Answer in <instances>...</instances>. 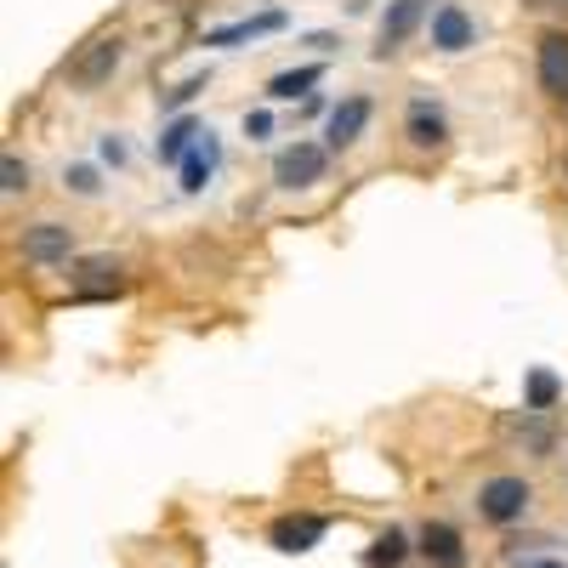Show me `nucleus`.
Wrapping results in <instances>:
<instances>
[{"mask_svg": "<svg viewBox=\"0 0 568 568\" xmlns=\"http://www.w3.org/2000/svg\"><path fill=\"white\" fill-rule=\"evenodd\" d=\"M205 85H211V69H200V74L176 80L171 91H160V109H165V114H182V109H187V103H194L200 91H205Z\"/></svg>", "mask_w": 568, "mask_h": 568, "instance_id": "6ab92c4d", "label": "nucleus"}, {"mask_svg": "<svg viewBox=\"0 0 568 568\" xmlns=\"http://www.w3.org/2000/svg\"><path fill=\"white\" fill-rule=\"evenodd\" d=\"M426 29H433V45H438V52H466V45L478 40V23H471V12L455 7V0H444Z\"/></svg>", "mask_w": 568, "mask_h": 568, "instance_id": "9d476101", "label": "nucleus"}, {"mask_svg": "<svg viewBox=\"0 0 568 568\" xmlns=\"http://www.w3.org/2000/svg\"><path fill=\"white\" fill-rule=\"evenodd\" d=\"M278 29H284V12H262V18H245V23L211 29L205 45H245V40H262V34H278Z\"/></svg>", "mask_w": 568, "mask_h": 568, "instance_id": "2eb2a0df", "label": "nucleus"}, {"mask_svg": "<svg viewBox=\"0 0 568 568\" xmlns=\"http://www.w3.org/2000/svg\"><path fill=\"white\" fill-rule=\"evenodd\" d=\"M562 182H568V154H562Z\"/></svg>", "mask_w": 568, "mask_h": 568, "instance_id": "a878e982", "label": "nucleus"}, {"mask_svg": "<svg viewBox=\"0 0 568 568\" xmlns=\"http://www.w3.org/2000/svg\"><path fill=\"white\" fill-rule=\"evenodd\" d=\"M18 251H23V262H34V267H69V256H74V227H69V222H29L23 240H18Z\"/></svg>", "mask_w": 568, "mask_h": 568, "instance_id": "423d86ee", "label": "nucleus"}, {"mask_svg": "<svg viewBox=\"0 0 568 568\" xmlns=\"http://www.w3.org/2000/svg\"><path fill=\"white\" fill-rule=\"evenodd\" d=\"M324 80V69L318 63H302V69H284V74H273L267 80V98L273 103H296V98H307V91Z\"/></svg>", "mask_w": 568, "mask_h": 568, "instance_id": "dca6fc26", "label": "nucleus"}, {"mask_svg": "<svg viewBox=\"0 0 568 568\" xmlns=\"http://www.w3.org/2000/svg\"><path fill=\"white\" fill-rule=\"evenodd\" d=\"M535 80H540V91L551 103L568 109V29L562 23L540 29V40H535Z\"/></svg>", "mask_w": 568, "mask_h": 568, "instance_id": "20e7f679", "label": "nucleus"}, {"mask_svg": "<svg viewBox=\"0 0 568 568\" xmlns=\"http://www.w3.org/2000/svg\"><path fill=\"white\" fill-rule=\"evenodd\" d=\"M245 136H251V142H262V136H273V114H267V109H256V114H245Z\"/></svg>", "mask_w": 568, "mask_h": 568, "instance_id": "5701e85b", "label": "nucleus"}, {"mask_svg": "<svg viewBox=\"0 0 568 568\" xmlns=\"http://www.w3.org/2000/svg\"><path fill=\"white\" fill-rule=\"evenodd\" d=\"M125 291V267L114 256H85L74 262V302H109Z\"/></svg>", "mask_w": 568, "mask_h": 568, "instance_id": "0eeeda50", "label": "nucleus"}, {"mask_svg": "<svg viewBox=\"0 0 568 568\" xmlns=\"http://www.w3.org/2000/svg\"><path fill=\"white\" fill-rule=\"evenodd\" d=\"M404 557H409V535H404V529H387V535L369 540L364 568H404Z\"/></svg>", "mask_w": 568, "mask_h": 568, "instance_id": "a211bd4d", "label": "nucleus"}, {"mask_svg": "<svg viewBox=\"0 0 568 568\" xmlns=\"http://www.w3.org/2000/svg\"><path fill=\"white\" fill-rule=\"evenodd\" d=\"M369 114H375V103L364 98V91H358V98H342L336 109H329V125H324V149H329V154H347L353 142L364 136Z\"/></svg>", "mask_w": 568, "mask_h": 568, "instance_id": "6e6552de", "label": "nucleus"}, {"mask_svg": "<svg viewBox=\"0 0 568 568\" xmlns=\"http://www.w3.org/2000/svg\"><path fill=\"white\" fill-rule=\"evenodd\" d=\"M404 142L415 154H444L449 149V114L438 98H409L404 109Z\"/></svg>", "mask_w": 568, "mask_h": 568, "instance_id": "f03ea898", "label": "nucleus"}, {"mask_svg": "<svg viewBox=\"0 0 568 568\" xmlns=\"http://www.w3.org/2000/svg\"><path fill=\"white\" fill-rule=\"evenodd\" d=\"M200 131H205L200 120L176 114V120H171V125L160 131V160H165V165H182V160H187V149H194V142H200Z\"/></svg>", "mask_w": 568, "mask_h": 568, "instance_id": "f3484780", "label": "nucleus"}, {"mask_svg": "<svg viewBox=\"0 0 568 568\" xmlns=\"http://www.w3.org/2000/svg\"><path fill=\"white\" fill-rule=\"evenodd\" d=\"M103 160H109V165H125V142H120V136H103Z\"/></svg>", "mask_w": 568, "mask_h": 568, "instance_id": "b1692460", "label": "nucleus"}, {"mask_svg": "<svg viewBox=\"0 0 568 568\" xmlns=\"http://www.w3.org/2000/svg\"><path fill=\"white\" fill-rule=\"evenodd\" d=\"M0 194H7V200L29 194V160H18V154L0 160Z\"/></svg>", "mask_w": 568, "mask_h": 568, "instance_id": "412c9836", "label": "nucleus"}, {"mask_svg": "<svg viewBox=\"0 0 568 568\" xmlns=\"http://www.w3.org/2000/svg\"><path fill=\"white\" fill-rule=\"evenodd\" d=\"M551 404H557V375H551V369H529L524 409H551Z\"/></svg>", "mask_w": 568, "mask_h": 568, "instance_id": "aec40b11", "label": "nucleus"}, {"mask_svg": "<svg viewBox=\"0 0 568 568\" xmlns=\"http://www.w3.org/2000/svg\"><path fill=\"white\" fill-rule=\"evenodd\" d=\"M506 433L524 444L529 455H551V449H557V420H551V409H524V415H511Z\"/></svg>", "mask_w": 568, "mask_h": 568, "instance_id": "ddd939ff", "label": "nucleus"}, {"mask_svg": "<svg viewBox=\"0 0 568 568\" xmlns=\"http://www.w3.org/2000/svg\"><path fill=\"white\" fill-rule=\"evenodd\" d=\"M557 7H562V12H568V0H557Z\"/></svg>", "mask_w": 568, "mask_h": 568, "instance_id": "bb28decb", "label": "nucleus"}, {"mask_svg": "<svg viewBox=\"0 0 568 568\" xmlns=\"http://www.w3.org/2000/svg\"><path fill=\"white\" fill-rule=\"evenodd\" d=\"M63 182L74 187L80 200H91V194H98V171H91V165H69V171H63Z\"/></svg>", "mask_w": 568, "mask_h": 568, "instance_id": "4be33fe9", "label": "nucleus"}, {"mask_svg": "<svg viewBox=\"0 0 568 568\" xmlns=\"http://www.w3.org/2000/svg\"><path fill=\"white\" fill-rule=\"evenodd\" d=\"M524 568H562V562H540V557H535V562H524Z\"/></svg>", "mask_w": 568, "mask_h": 568, "instance_id": "393cba45", "label": "nucleus"}, {"mask_svg": "<svg viewBox=\"0 0 568 568\" xmlns=\"http://www.w3.org/2000/svg\"><path fill=\"white\" fill-rule=\"evenodd\" d=\"M420 23H426V0H393V7L382 12V58L398 52Z\"/></svg>", "mask_w": 568, "mask_h": 568, "instance_id": "4468645a", "label": "nucleus"}, {"mask_svg": "<svg viewBox=\"0 0 568 568\" xmlns=\"http://www.w3.org/2000/svg\"><path fill=\"white\" fill-rule=\"evenodd\" d=\"M120 63H125V34L120 29H103V34H91V40H80L74 52H69V63H63V80L74 85V91H103L114 74H120Z\"/></svg>", "mask_w": 568, "mask_h": 568, "instance_id": "f257e3e1", "label": "nucleus"}, {"mask_svg": "<svg viewBox=\"0 0 568 568\" xmlns=\"http://www.w3.org/2000/svg\"><path fill=\"white\" fill-rule=\"evenodd\" d=\"M529 500H535V489L524 484V478H511V471H500V478H484L478 484V511L489 517V524H517V517L529 511Z\"/></svg>", "mask_w": 568, "mask_h": 568, "instance_id": "39448f33", "label": "nucleus"}, {"mask_svg": "<svg viewBox=\"0 0 568 568\" xmlns=\"http://www.w3.org/2000/svg\"><path fill=\"white\" fill-rule=\"evenodd\" d=\"M216 165H222V142H216V131L205 125V131H200V142L187 149V160L176 165V171H182V194H200V187L216 176Z\"/></svg>", "mask_w": 568, "mask_h": 568, "instance_id": "f8f14e48", "label": "nucleus"}, {"mask_svg": "<svg viewBox=\"0 0 568 568\" xmlns=\"http://www.w3.org/2000/svg\"><path fill=\"white\" fill-rule=\"evenodd\" d=\"M324 517H313V511H302V517H278V524H273V551H284V557H302V551H313L318 540H324Z\"/></svg>", "mask_w": 568, "mask_h": 568, "instance_id": "9b49d317", "label": "nucleus"}, {"mask_svg": "<svg viewBox=\"0 0 568 568\" xmlns=\"http://www.w3.org/2000/svg\"><path fill=\"white\" fill-rule=\"evenodd\" d=\"M415 551L426 557V568H466V540H460L455 524H444V517H433V524L420 529Z\"/></svg>", "mask_w": 568, "mask_h": 568, "instance_id": "1a4fd4ad", "label": "nucleus"}, {"mask_svg": "<svg viewBox=\"0 0 568 568\" xmlns=\"http://www.w3.org/2000/svg\"><path fill=\"white\" fill-rule=\"evenodd\" d=\"M324 171H329V149H324V142H291V149H278V160H273V182L284 187V194L324 182Z\"/></svg>", "mask_w": 568, "mask_h": 568, "instance_id": "7ed1b4c3", "label": "nucleus"}]
</instances>
